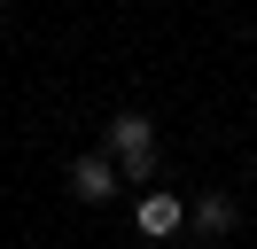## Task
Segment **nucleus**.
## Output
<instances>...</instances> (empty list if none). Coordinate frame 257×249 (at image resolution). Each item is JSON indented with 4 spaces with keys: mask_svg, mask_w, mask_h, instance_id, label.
<instances>
[{
    "mask_svg": "<svg viewBox=\"0 0 257 249\" xmlns=\"http://www.w3.org/2000/svg\"><path fill=\"white\" fill-rule=\"evenodd\" d=\"M109 148H117V179L148 195V164H156V125L125 109V117H109Z\"/></svg>",
    "mask_w": 257,
    "mask_h": 249,
    "instance_id": "nucleus-1",
    "label": "nucleus"
},
{
    "mask_svg": "<svg viewBox=\"0 0 257 249\" xmlns=\"http://www.w3.org/2000/svg\"><path fill=\"white\" fill-rule=\"evenodd\" d=\"M133 226H141L148 241H164V233H179V226H187V202H179L172 187H148V195L133 202Z\"/></svg>",
    "mask_w": 257,
    "mask_h": 249,
    "instance_id": "nucleus-2",
    "label": "nucleus"
},
{
    "mask_svg": "<svg viewBox=\"0 0 257 249\" xmlns=\"http://www.w3.org/2000/svg\"><path fill=\"white\" fill-rule=\"evenodd\" d=\"M70 187H78L86 202H109L117 195V164L109 156H78V164H70Z\"/></svg>",
    "mask_w": 257,
    "mask_h": 249,
    "instance_id": "nucleus-3",
    "label": "nucleus"
},
{
    "mask_svg": "<svg viewBox=\"0 0 257 249\" xmlns=\"http://www.w3.org/2000/svg\"><path fill=\"white\" fill-rule=\"evenodd\" d=\"M195 226H203V233H226V226H234V202H226V195H203V202H195Z\"/></svg>",
    "mask_w": 257,
    "mask_h": 249,
    "instance_id": "nucleus-4",
    "label": "nucleus"
}]
</instances>
